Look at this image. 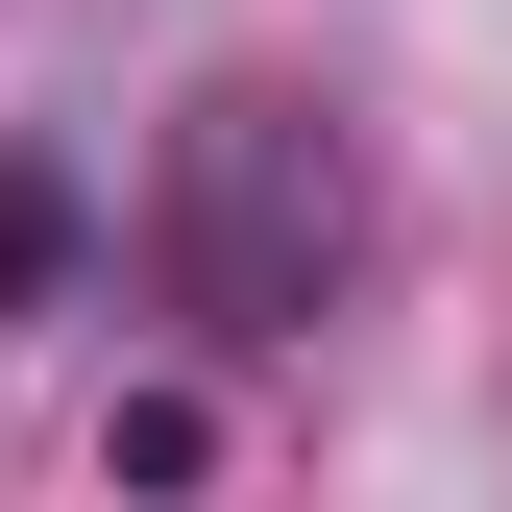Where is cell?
Masks as SVG:
<instances>
[{
  "mask_svg": "<svg viewBox=\"0 0 512 512\" xmlns=\"http://www.w3.org/2000/svg\"><path fill=\"white\" fill-rule=\"evenodd\" d=\"M317 269H342V171H317V122H293V98H220V122H196V317H220V342H293Z\"/></svg>",
  "mask_w": 512,
  "mask_h": 512,
  "instance_id": "cell-1",
  "label": "cell"
},
{
  "mask_svg": "<svg viewBox=\"0 0 512 512\" xmlns=\"http://www.w3.org/2000/svg\"><path fill=\"white\" fill-rule=\"evenodd\" d=\"M98 464H122V488H196V464H220V415H196V391H122V439H98Z\"/></svg>",
  "mask_w": 512,
  "mask_h": 512,
  "instance_id": "cell-2",
  "label": "cell"
},
{
  "mask_svg": "<svg viewBox=\"0 0 512 512\" xmlns=\"http://www.w3.org/2000/svg\"><path fill=\"white\" fill-rule=\"evenodd\" d=\"M49 269H74V196H49V171H0V317H25Z\"/></svg>",
  "mask_w": 512,
  "mask_h": 512,
  "instance_id": "cell-3",
  "label": "cell"
}]
</instances>
